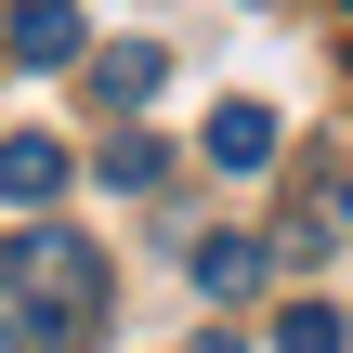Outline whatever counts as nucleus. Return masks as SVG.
Masks as SVG:
<instances>
[{
  "label": "nucleus",
  "mask_w": 353,
  "mask_h": 353,
  "mask_svg": "<svg viewBox=\"0 0 353 353\" xmlns=\"http://www.w3.org/2000/svg\"><path fill=\"white\" fill-rule=\"evenodd\" d=\"M275 353H353L341 301H288V314H275Z\"/></svg>",
  "instance_id": "obj_8"
},
{
  "label": "nucleus",
  "mask_w": 353,
  "mask_h": 353,
  "mask_svg": "<svg viewBox=\"0 0 353 353\" xmlns=\"http://www.w3.org/2000/svg\"><path fill=\"white\" fill-rule=\"evenodd\" d=\"M157 170H170V144H157V131H118V144L92 157V183H118V196H144Z\"/></svg>",
  "instance_id": "obj_7"
},
{
  "label": "nucleus",
  "mask_w": 353,
  "mask_h": 353,
  "mask_svg": "<svg viewBox=\"0 0 353 353\" xmlns=\"http://www.w3.org/2000/svg\"><path fill=\"white\" fill-rule=\"evenodd\" d=\"M341 13H353V0H341Z\"/></svg>",
  "instance_id": "obj_10"
},
{
  "label": "nucleus",
  "mask_w": 353,
  "mask_h": 353,
  "mask_svg": "<svg viewBox=\"0 0 353 353\" xmlns=\"http://www.w3.org/2000/svg\"><path fill=\"white\" fill-rule=\"evenodd\" d=\"M52 196H65V144L52 131H13L0 144V210H52Z\"/></svg>",
  "instance_id": "obj_4"
},
{
  "label": "nucleus",
  "mask_w": 353,
  "mask_h": 353,
  "mask_svg": "<svg viewBox=\"0 0 353 353\" xmlns=\"http://www.w3.org/2000/svg\"><path fill=\"white\" fill-rule=\"evenodd\" d=\"M13 65H79V0H13Z\"/></svg>",
  "instance_id": "obj_5"
},
{
  "label": "nucleus",
  "mask_w": 353,
  "mask_h": 353,
  "mask_svg": "<svg viewBox=\"0 0 353 353\" xmlns=\"http://www.w3.org/2000/svg\"><path fill=\"white\" fill-rule=\"evenodd\" d=\"M196 157H210V170H275V105H249V92H236V105H210Z\"/></svg>",
  "instance_id": "obj_2"
},
{
  "label": "nucleus",
  "mask_w": 353,
  "mask_h": 353,
  "mask_svg": "<svg viewBox=\"0 0 353 353\" xmlns=\"http://www.w3.org/2000/svg\"><path fill=\"white\" fill-rule=\"evenodd\" d=\"M157 79H170V52H157V39L105 52V105H118V118H131V105H157Z\"/></svg>",
  "instance_id": "obj_6"
},
{
  "label": "nucleus",
  "mask_w": 353,
  "mask_h": 353,
  "mask_svg": "<svg viewBox=\"0 0 353 353\" xmlns=\"http://www.w3.org/2000/svg\"><path fill=\"white\" fill-rule=\"evenodd\" d=\"M196 353H249V341H196Z\"/></svg>",
  "instance_id": "obj_9"
},
{
  "label": "nucleus",
  "mask_w": 353,
  "mask_h": 353,
  "mask_svg": "<svg viewBox=\"0 0 353 353\" xmlns=\"http://www.w3.org/2000/svg\"><path fill=\"white\" fill-rule=\"evenodd\" d=\"M105 301H118V275L79 223H26L0 249V353H92Z\"/></svg>",
  "instance_id": "obj_1"
},
{
  "label": "nucleus",
  "mask_w": 353,
  "mask_h": 353,
  "mask_svg": "<svg viewBox=\"0 0 353 353\" xmlns=\"http://www.w3.org/2000/svg\"><path fill=\"white\" fill-rule=\"evenodd\" d=\"M183 275H196V301H249V288L275 275V236H196Z\"/></svg>",
  "instance_id": "obj_3"
}]
</instances>
